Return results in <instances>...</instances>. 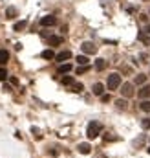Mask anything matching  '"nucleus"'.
Listing matches in <instances>:
<instances>
[{"mask_svg":"<svg viewBox=\"0 0 150 158\" xmlns=\"http://www.w3.org/2000/svg\"><path fill=\"white\" fill-rule=\"evenodd\" d=\"M101 131H103V125L99 121H90L88 123V129H86V136H88L90 140H95L101 134Z\"/></svg>","mask_w":150,"mask_h":158,"instance_id":"nucleus-1","label":"nucleus"},{"mask_svg":"<svg viewBox=\"0 0 150 158\" xmlns=\"http://www.w3.org/2000/svg\"><path fill=\"white\" fill-rule=\"evenodd\" d=\"M106 87L108 90H117L121 87V76L119 73H110L108 76V81H106Z\"/></svg>","mask_w":150,"mask_h":158,"instance_id":"nucleus-2","label":"nucleus"},{"mask_svg":"<svg viewBox=\"0 0 150 158\" xmlns=\"http://www.w3.org/2000/svg\"><path fill=\"white\" fill-rule=\"evenodd\" d=\"M121 94H123V98H132L134 96V87H132V83H121Z\"/></svg>","mask_w":150,"mask_h":158,"instance_id":"nucleus-3","label":"nucleus"},{"mask_svg":"<svg viewBox=\"0 0 150 158\" xmlns=\"http://www.w3.org/2000/svg\"><path fill=\"white\" fill-rule=\"evenodd\" d=\"M81 50H82L86 55H92V54H95V51H97V46H95L93 43H82V44H81Z\"/></svg>","mask_w":150,"mask_h":158,"instance_id":"nucleus-4","label":"nucleus"},{"mask_svg":"<svg viewBox=\"0 0 150 158\" xmlns=\"http://www.w3.org/2000/svg\"><path fill=\"white\" fill-rule=\"evenodd\" d=\"M57 24V18L53 17V15H46V17H42L40 18V26H44V28H48V26H55Z\"/></svg>","mask_w":150,"mask_h":158,"instance_id":"nucleus-5","label":"nucleus"},{"mask_svg":"<svg viewBox=\"0 0 150 158\" xmlns=\"http://www.w3.org/2000/svg\"><path fill=\"white\" fill-rule=\"evenodd\" d=\"M137 96L141 98V99H148L150 98V85H146V83H145V85L141 87V90L137 92Z\"/></svg>","mask_w":150,"mask_h":158,"instance_id":"nucleus-6","label":"nucleus"},{"mask_svg":"<svg viewBox=\"0 0 150 158\" xmlns=\"http://www.w3.org/2000/svg\"><path fill=\"white\" fill-rule=\"evenodd\" d=\"M70 57H71V51H70V50H64V51H60V54H57V55H55V61L64 62V61H68Z\"/></svg>","mask_w":150,"mask_h":158,"instance_id":"nucleus-7","label":"nucleus"},{"mask_svg":"<svg viewBox=\"0 0 150 158\" xmlns=\"http://www.w3.org/2000/svg\"><path fill=\"white\" fill-rule=\"evenodd\" d=\"M92 92H93V96H103L104 94V85L103 83H95L92 87Z\"/></svg>","mask_w":150,"mask_h":158,"instance_id":"nucleus-8","label":"nucleus"},{"mask_svg":"<svg viewBox=\"0 0 150 158\" xmlns=\"http://www.w3.org/2000/svg\"><path fill=\"white\" fill-rule=\"evenodd\" d=\"M77 149H79L81 154H90V153H92V145H90V143H79Z\"/></svg>","mask_w":150,"mask_h":158,"instance_id":"nucleus-9","label":"nucleus"},{"mask_svg":"<svg viewBox=\"0 0 150 158\" xmlns=\"http://www.w3.org/2000/svg\"><path fill=\"white\" fill-rule=\"evenodd\" d=\"M57 72L59 73H68V72H71V65L70 62H60V66L57 68Z\"/></svg>","mask_w":150,"mask_h":158,"instance_id":"nucleus-10","label":"nucleus"},{"mask_svg":"<svg viewBox=\"0 0 150 158\" xmlns=\"http://www.w3.org/2000/svg\"><path fill=\"white\" fill-rule=\"evenodd\" d=\"M48 43H50V46H59V44H62V37H57V35H51V37L48 39Z\"/></svg>","mask_w":150,"mask_h":158,"instance_id":"nucleus-11","label":"nucleus"},{"mask_svg":"<svg viewBox=\"0 0 150 158\" xmlns=\"http://www.w3.org/2000/svg\"><path fill=\"white\" fill-rule=\"evenodd\" d=\"M106 65H108V62H106L104 59H97V61H95V70H97V72H103V70L106 68Z\"/></svg>","mask_w":150,"mask_h":158,"instance_id":"nucleus-12","label":"nucleus"},{"mask_svg":"<svg viewBox=\"0 0 150 158\" xmlns=\"http://www.w3.org/2000/svg\"><path fill=\"white\" fill-rule=\"evenodd\" d=\"M17 15H18L17 7H13V6H11V7H7V9H6V18H15Z\"/></svg>","mask_w":150,"mask_h":158,"instance_id":"nucleus-13","label":"nucleus"},{"mask_svg":"<svg viewBox=\"0 0 150 158\" xmlns=\"http://www.w3.org/2000/svg\"><path fill=\"white\" fill-rule=\"evenodd\" d=\"M9 61V51L7 50H0V65H6Z\"/></svg>","mask_w":150,"mask_h":158,"instance_id":"nucleus-14","label":"nucleus"},{"mask_svg":"<svg viewBox=\"0 0 150 158\" xmlns=\"http://www.w3.org/2000/svg\"><path fill=\"white\" fill-rule=\"evenodd\" d=\"M139 109H141L143 112H150V99H143L141 103H139Z\"/></svg>","mask_w":150,"mask_h":158,"instance_id":"nucleus-15","label":"nucleus"},{"mask_svg":"<svg viewBox=\"0 0 150 158\" xmlns=\"http://www.w3.org/2000/svg\"><path fill=\"white\" fill-rule=\"evenodd\" d=\"M115 107L119 109V110H126V107H128V101H126V99H117V101H115Z\"/></svg>","mask_w":150,"mask_h":158,"instance_id":"nucleus-16","label":"nucleus"},{"mask_svg":"<svg viewBox=\"0 0 150 158\" xmlns=\"http://www.w3.org/2000/svg\"><path fill=\"white\" fill-rule=\"evenodd\" d=\"M134 81H135V85H145V83H146V76H145V73H137Z\"/></svg>","mask_w":150,"mask_h":158,"instance_id":"nucleus-17","label":"nucleus"},{"mask_svg":"<svg viewBox=\"0 0 150 158\" xmlns=\"http://www.w3.org/2000/svg\"><path fill=\"white\" fill-rule=\"evenodd\" d=\"M26 26H28V22H26V20H20V22H17V24L13 26V29H15V31H22Z\"/></svg>","mask_w":150,"mask_h":158,"instance_id":"nucleus-18","label":"nucleus"},{"mask_svg":"<svg viewBox=\"0 0 150 158\" xmlns=\"http://www.w3.org/2000/svg\"><path fill=\"white\" fill-rule=\"evenodd\" d=\"M42 59H55L53 50H44V51H42Z\"/></svg>","mask_w":150,"mask_h":158,"instance_id":"nucleus-19","label":"nucleus"},{"mask_svg":"<svg viewBox=\"0 0 150 158\" xmlns=\"http://www.w3.org/2000/svg\"><path fill=\"white\" fill-rule=\"evenodd\" d=\"M73 83H75V81H73V77H70V76H64V77H62V85H66V87H71Z\"/></svg>","mask_w":150,"mask_h":158,"instance_id":"nucleus-20","label":"nucleus"},{"mask_svg":"<svg viewBox=\"0 0 150 158\" xmlns=\"http://www.w3.org/2000/svg\"><path fill=\"white\" fill-rule=\"evenodd\" d=\"M84 87H82V83H73L71 85V92H82Z\"/></svg>","mask_w":150,"mask_h":158,"instance_id":"nucleus-21","label":"nucleus"},{"mask_svg":"<svg viewBox=\"0 0 150 158\" xmlns=\"http://www.w3.org/2000/svg\"><path fill=\"white\" fill-rule=\"evenodd\" d=\"M90 70V66L88 65H81L79 68H77V76H81V73H84V72H88Z\"/></svg>","mask_w":150,"mask_h":158,"instance_id":"nucleus-22","label":"nucleus"},{"mask_svg":"<svg viewBox=\"0 0 150 158\" xmlns=\"http://www.w3.org/2000/svg\"><path fill=\"white\" fill-rule=\"evenodd\" d=\"M77 62H79V65H88L90 61H88L86 55H79V57H77Z\"/></svg>","mask_w":150,"mask_h":158,"instance_id":"nucleus-23","label":"nucleus"},{"mask_svg":"<svg viewBox=\"0 0 150 158\" xmlns=\"http://www.w3.org/2000/svg\"><path fill=\"white\" fill-rule=\"evenodd\" d=\"M31 132H33V136H35L37 140H40V138H42V134H40V131H39L37 127H31Z\"/></svg>","mask_w":150,"mask_h":158,"instance_id":"nucleus-24","label":"nucleus"},{"mask_svg":"<svg viewBox=\"0 0 150 158\" xmlns=\"http://www.w3.org/2000/svg\"><path fill=\"white\" fill-rule=\"evenodd\" d=\"M7 79V72H6V68H0V81H6Z\"/></svg>","mask_w":150,"mask_h":158,"instance_id":"nucleus-25","label":"nucleus"},{"mask_svg":"<svg viewBox=\"0 0 150 158\" xmlns=\"http://www.w3.org/2000/svg\"><path fill=\"white\" fill-rule=\"evenodd\" d=\"M110 99H112V98H110V94H103V96H101V101H103V103H108Z\"/></svg>","mask_w":150,"mask_h":158,"instance_id":"nucleus-26","label":"nucleus"},{"mask_svg":"<svg viewBox=\"0 0 150 158\" xmlns=\"http://www.w3.org/2000/svg\"><path fill=\"white\" fill-rule=\"evenodd\" d=\"M143 127H145V129H150V120H148V118L143 120Z\"/></svg>","mask_w":150,"mask_h":158,"instance_id":"nucleus-27","label":"nucleus"},{"mask_svg":"<svg viewBox=\"0 0 150 158\" xmlns=\"http://www.w3.org/2000/svg\"><path fill=\"white\" fill-rule=\"evenodd\" d=\"M139 39H141L143 43H148V39H146V35H145V33H139Z\"/></svg>","mask_w":150,"mask_h":158,"instance_id":"nucleus-28","label":"nucleus"},{"mask_svg":"<svg viewBox=\"0 0 150 158\" xmlns=\"http://www.w3.org/2000/svg\"><path fill=\"white\" fill-rule=\"evenodd\" d=\"M9 81H11V85H18V79L17 77H9Z\"/></svg>","mask_w":150,"mask_h":158,"instance_id":"nucleus-29","label":"nucleus"},{"mask_svg":"<svg viewBox=\"0 0 150 158\" xmlns=\"http://www.w3.org/2000/svg\"><path fill=\"white\" fill-rule=\"evenodd\" d=\"M146 31H148V33H150V24H148V26H146Z\"/></svg>","mask_w":150,"mask_h":158,"instance_id":"nucleus-30","label":"nucleus"},{"mask_svg":"<svg viewBox=\"0 0 150 158\" xmlns=\"http://www.w3.org/2000/svg\"><path fill=\"white\" fill-rule=\"evenodd\" d=\"M148 154H150V147H148Z\"/></svg>","mask_w":150,"mask_h":158,"instance_id":"nucleus-31","label":"nucleus"}]
</instances>
